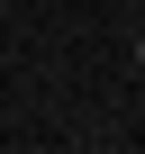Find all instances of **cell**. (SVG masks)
<instances>
[{
    "mask_svg": "<svg viewBox=\"0 0 145 154\" xmlns=\"http://www.w3.org/2000/svg\"><path fill=\"white\" fill-rule=\"evenodd\" d=\"M136 72H145V36H136Z\"/></svg>",
    "mask_w": 145,
    "mask_h": 154,
    "instance_id": "cell-1",
    "label": "cell"
}]
</instances>
